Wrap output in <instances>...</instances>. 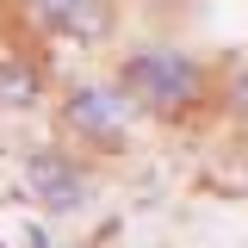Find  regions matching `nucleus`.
Wrapping results in <instances>:
<instances>
[{"label":"nucleus","mask_w":248,"mask_h":248,"mask_svg":"<svg viewBox=\"0 0 248 248\" xmlns=\"http://www.w3.org/2000/svg\"><path fill=\"white\" fill-rule=\"evenodd\" d=\"M62 112V130L75 137V143H87V149H106L118 155L130 143V124H137V106H130V93L118 87V75L112 81H68L56 99Z\"/></svg>","instance_id":"obj_2"},{"label":"nucleus","mask_w":248,"mask_h":248,"mask_svg":"<svg viewBox=\"0 0 248 248\" xmlns=\"http://www.w3.org/2000/svg\"><path fill=\"white\" fill-rule=\"evenodd\" d=\"M230 112H236V124H248V68H230V87L217 93Z\"/></svg>","instance_id":"obj_6"},{"label":"nucleus","mask_w":248,"mask_h":248,"mask_svg":"<svg viewBox=\"0 0 248 248\" xmlns=\"http://www.w3.org/2000/svg\"><path fill=\"white\" fill-rule=\"evenodd\" d=\"M25 192H31L50 217H68V211L87 205V174H81L62 149H31V155H25Z\"/></svg>","instance_id":"obj_5"},{"label":"nucleus","mask_w":248,"mask_h":248,"mask_svg":"<svg viewBox=\"0 0 248 248\" xmlns=\"http://www.w3.org/2000/svg\"><path fill=\"white\" fill-rule=\"evenodd\" d=\"M118 87L130 93L137 118H155V124H186V118H199L205 99H217L211 62H199L192 50H174V44L130 50L118 62Z\"/></svg>","instance_id":"obj_1"},{"label":"nucleus","mask_w":248,"mask_h":248,"mask_svg":"<svg viewBox=\"0 0 248 248\" xmlns=\"http://www.w3.org/2000/svg\"><path fill=\"white\" fill-rule=\"evenodd\" d=\"M50 99V62L25 37H0V118H25Z\"/></svg>","instance_id":"obj_4"},{"label":"nucleus","mask_w":248,"mask_h":248,"mask_svg":"<svg viewBox=\"0 0 248 248\" xmlns=\"http://www.w3.org/2000/svg\"><path fill=\"white\" fill-rule=\"evenodd\" d=\"M25 13L44 37L81 44V50H99L118 37V0H25Z\"/></svg>","instance_id":"obj_3"}]
</instances>
